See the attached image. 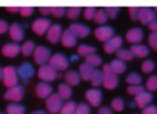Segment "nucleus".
I'll return each mask as SVG.
<instances>
[{
	"label": "nucleus",
	"mask_w": 157,
	"mask_h": 114,
	"mask_svg": "<svg viewBox=\"0 0 157 114\" xmlns=\"http://www.w3.org/2000/svg\"><path fill=\"white\" fill-rule=\"evenodd\" d=\"M19 13H21L22 17H30L35 13V8L29 7V6H22V7H19Z\"/></svg>",
	"instance_id": "45"
},
{
	"label": "nucleus",
	"mask_w": 157,
	"mask_h": 114,
	"mask_svg": "<svg viewBox=\"0 0 157 114\" xmlns=\"http://www.w3.org/2000/svg\"><path fill=\"white\" fill-rule=\"evenodd\" d=\"M81 81V77L78 74V72L76 70H69L65 73V83L71 87H75V85H78Z\"/></svg>",
	"instance_id": "23"
},
{
	"label": "nucleus",
	"mask_w": 157,
	"mask_h": 114,
	"mask_svg": "<svg viewBox=\"0 0 157 114\" xmlns=\"http://www.w3.org/2000/svg\"><path fill=\"white\" fill-rule=\"evenodd\" d=\"M116 55H117V59H121V61H124V62H128V61L134 59L132 52L128 48H120L119 51L116 52Z\"/></svg>",
	"instance_id": "31"
},
{
	"label": "nucleus",
	"mask_w": 157,
	"mask_h": 114,
	"mask_svg": "<svg viewBox=\"0 0 157 114\" xmlns=\"http://www.w3.org/2000/svg\"><path fill=\"white\" fill-rule=\"evenodd\" d=\"M39 11L41 15H48V14H51V7H40Z\"/></svg>",
	"instance_id": "51"
},
{
	"label": "nucleus",
	"mask_w": 157,
	"mask_h": 114,
	"mask_svg": "<svg viewBox=\"0 0 157 114\" xmlns=\"http://www.w3.org/2000/svg\"><path fill=\"white\" fill-rule=\"evenodd\" d=\"M37 76H39V79H40L41 81L51 83V81H54V80H57L58 72L55 70L54 68H51L48 63H47V65H43V66H40V68H39Z\"/></svg>",
	"instance_id": "5"
},
{
	"label": "nucleus",
	"mask_w": 157,
	"mask_h": 114,
	"mask_svg": "<svg viewBox=\"0 0 157 114\" xmlns=\"http://www.w3.org/2000/svg\"><path fill=\"white\" fill-rule=\"evenodd\" d=\"M145 90L149 91V92H153V91H157V74L155 76H150L146 81V85H145Z\"/></svg>",
	"instance_id": "37"
},
{
	"label": "nucleus",
	"mask_w": 157,
	"mask_h": 114,
	"mask_svg": "<svg viewBox=\"0 0 157 114\" xmlns=\"http://www.w3.org/2000/svg\"><path fill=\"white\" fill-rule=\"evenodd\" d=\"M7 11H10V13H19V7L18 6H8Z\"/></svg>",
	"instance_id": "52"
},
{
	"label": "nucleus",
	"mask_w": 157,
	"mask_h": 114,
	"mask_svg": "<svg viewBox=\"0 0 157 114\" xmlns=\"http://www.w3.org/2000/svg\"><path fill=\"white\" fill-rule=\"evenodd\" d=\"M147 26H149V29L152 30V32H157V19L156 21H153L152 24H149Z\"/></svg>",
	"instance_id": "53"
},
{
	"label": "nucleus",
	"mask_w": 157,
	"mask_h": 114,
	"mask_svg": "<svg viewBox=\"0 0 157 114\" xmlns=\"http://www.w3.org/2000/svg\"><path fill=\"white\" fill-rule=\"evenodd\" d=\"M125 81H127L128 85H141V83H142V76H141L139 73H136V72H132V73H130V74L127 76Z\"/></svg>",
	"instance_id": "33"
},
{
	"label": "nucleus",
	"mask_w": 157,
	"mask_h": 114,
	"mask_svg": "<svg viewBox=\"0 0 157 114\" xmlns=\"http://www.w3.org/2000/svg\"><path fill=\"white\" fill-rule=\"evenodd\" d=\"M155 69H156V63H155V61H152V59H146L142 63V72H144V73H152Z\"/></svg>",
	"instance_id": "39"
},
{
	"label": "nucleus",
	"mask_w": 157,
	"mask_h": 114,
	"mask_svg": "<svg viewBox=\"0 0 157 114\" xmlns=\"http://www.w3.org/2000/svg\"><path fill=\"white\" fill-rule=\"evenodd\" d=\"M80 14H81V8L80 7H69V8H66V15H68L69 19H76Z\"/></svg>",
	"instance_id": "40"
},
{
	"label": "nucleus",
	"mask_w": 157,
	"mask_h": 114,
	"mask_svg": "<svg viewBox=\"0 0 157 114\" xmlns=\"http://www.w3.org/2000/svg\"><path fill=\"white\" fill-rule=\"evenodd\" d=\"M124 106H125V103L121 98H114L110 103V109L114 110V112H123V110H124Z\"/></svg>",
	"instance_id": "36"
},
{
	"label": "nucleus",
	"mask_w": 157,
	"mask_h": 114,
	"mask_svg": "<svg viewBox=\"0 0 157 114\" xmlns=\"http://www.w3.org/2000/svg\"><path fill=\"white\" fill-rule=\"evenodd\" d=\"M94 35L99 41L106 43V41H109L114 36V29L112 26H109V25H102V26H98L95 29Z\"/></svg>",
	"instance_id": "10"
},
{
	"label": "nucleus",
	"mask_w": 157,
	"mask_h": 114,
	"mask_svg": "<svg viewBox=\"0 0 157 114\" xmlns=\"http://www.w3.org/2000/svg\"><path fill=\"white\" fill-rule=\"evenodd\" d=\"M62 26H61L59 24H52L51 26H50V29L47 30V40L50 41V43L52 44H57L58 41H61V37H62Z\"/></svg>",
	"instance_id": "13"
},
{
	"label": "nucleus",
	"mask_w": 157,
	"mask_h": 114,
	"mask_svg": "<svg viewBox=\"0 0 157 114\" xmlns=\"http://www.w3.org/2000/svg\"><path fill=\"white\" fill-rule=\"evenodd\" d=\"M8 32H10V37L14 43H18V41L24 40V36H25V32H24V26L18 22H14L13 25L8 26Z\"/></svg>",
	"instance_id": "16"
},
{
	"label": "nucleus",
	"mask_w": 157,
	"mask_h": 114,
	"mask_svg": "<svg viewBox=\"0 0 157 114\" xmlns=\"http://www.w3.org/2000/svg\"><path fill=\"white\" fill-rule=\"evenodd\" d=\"M149 46L157 51V32H152L149 35Z\"/></svg>",
	"instance_id": "46"
},
{
	"label": "nucleus",
	"mask_w": 157,
	"mask_h": 114,
	"mask_svg": "<svg viewBox=\"0 0 157 114\" xmlns=\"http://www.w3.org/2000/svg\"><path fill=\"white\" fill-rule=\"evenodd\" d=\"M152 101H153V94L146 90L142 94L135 96V103H136V106L141 107V109H145L146 106H149V105L152 103Z\"/></svg>",
	"instance_id": "19"
},
{
	"label": "nucleus",
	"mask_w": 157,
	"mask_h": 114,
	"mask_svg": "<svg viewBox=\"0 0 157 114\" xmlns=\"http://www.w3.org/2000/svg\"><path fill=\"white\" fill-rule=\"evenodd\" d=\"M0 114H6V113H0Z\"/></svg>",
	"instance_id": "58"
},
{
	"label": "nucleus",
	"mask_w": 157,
	"mask_h": 114,
	"mask_svg": "<svg viewBox=\"0 0 157 114\" xmlns=\"http://www.w3.org/2000/svg\"><path fill=\"white\" fill-rule=\"evenodd\" d=\"M2 80H3V84L7 88H13L15 85H18L19 77H18V73H17V68H14V66H6V68H3Z\"/></svg>",
	"instance_id": "1"
},
{
	"label": "nucleus",
	"mask_w": 157,
	"mask_h": 114,
	"mask_svg": "<svg viewBox=\"0 0 157 114\" xmlns=\"http://www.w3.org/2000/svg\"><path fill=\"white\" fill-rule=\"evenodd\" d=\"M19 52H21V46L17 43H7L2 48V54L6 58H15Z\"/></svg>",
	"instance_id": "18"
},
{
	"label": "nucleus",
	"mask_w": 157,
	"mask_h": 114,
	"mask_svg": "<svg viewBox=\"0 0 157 114\" xmlns=\"http://www.w3.org/2000/svg\"><path fill=\"white\" fill-rule=\"evenodd\" d=\"M8 32V24L4 19H0V35H4Z\"/></svg>",
	"instance_id": "49"
},
{
	"label": "nucleus",
	"mask_w": 157,
	"mask_h": 114,
	"mask_svg": "<svg viewBox=\"0 0 157 114\" xmlns=\"http://www.w3.org/2000/svg\"><path fill=\"white\" fill-rule=\"evenodd\" d=\"M76 107H77V103L73 101H68L63 103L62 109H61L59 114H76Z\"/></svg>",
	"instance_id": "30"
},
{
	"label": "nucleus",
	"mask_w": 157,
	"mask_h": 114,
	"mask_svg": "<svg viewBox=\"0 0 157 114\" xmlns=\"http://www.w3.org/2000/svg\"><path fill=\"white\" fill-rule=\"evenodd\" d=\"M127 91H128V94H130V95L136 96V95H139V94L144 92L145 87H142V85H128Z\"/></svg>",
	"instance_id": "41"
},
{
	"label": "nucleus",
	"mask_w": 157,
	"mask_h": 114,
	"mask_svg": "<svg viewBox=\"0 0 157 114\" xmlns=\"http://www.w3.org/2000/svg\"><path fill=\"white\" fill-rule=\"evenodd\" d=\"M131 52H132L134 58H145L149 55V47L145 46V44H135V46L131 47Z\"/></svg>",
	"instance_id": "24"
},
{
	"label": "nucleus",
	"mask_w": 157,
	"mask_h": 114,
	"mask_svg": "<svg viewBox=\"0 0 157 114\" xmlns=\"http://www.w3.org/2000/svg\"><path fill=\"white\" fill-rule=\"evenodd\" d=\"M86 63L91 65L92 68H97V66L102 65V58L97 54H91V55H88V57H86Z\"/></svg>",
	"instance_id": "35"
},
{
	"label": "nucleus",
	"mask_w": 157,
	"mask_h": 114,
	"mask_svg": "<svg viewBox=\"0 0 157 114\" xmlns=\"http://www.w3.org/2000/svg\"><path fill=\"white\" fill-rule=\"evenodd\" d=\"M98 114H113V110H112L110 107L103 106V107H101V109L98 110Z\"/></svg>",
	"instance_id": "50"
},
{
	"label": "nucleus",
	"mask_w": 157,
	"mask_h": 114,
	"mask_svg": "<svg viewBox=\"0 0 157 114\" xmlns=\"http://www.w3.org/2000/svg\"><path fill=\"white\" fill-rule=\"evenodd\" d=\"M63 103H65L63 99L58 94H52L51 96H48L46 99V107L50 114H58L61 112V109H62Z\"/></svg>",
	"instance_id": "3"
},
{
	"label": "nucleus",
	"mask_w": 157,
	"mask_h": 114,
	"mask_svg": "<svg viewBox=\"0 0 157 114\" xmlns=\"http://www.w3.org/2000/svg\"><path fill=\"white\" fill-rule=\"evenodd\" d=\"M157 19V14L155 11V8L150 7H139V15H138V21L142 25H149L153 21Z\"/></svg>",
	"instance_id": "7"
},
{
	"label": "nucleus",
	"mask_w": 157,
	"mask_h": 114,
	"mask_svg": "<svg viewBox=\"0 0 157 114\" xmlns=\"http://www.w3.org/2000/svg\"><path fill=\"white\" fill-rule=\"evenodd\" d=\"M105 10V13H106V15H108V18H116L117 17V14H119V11H120V8L119 7H105L103 8Z\"/></svg>",
	"instance_id": "43"
},
{
	"label": "nucleus",
	"mask_w": 157,
	"mask_h": 114,
	"mask_svg": "<svg viewBox=\"0 0 157 114\" xmlns=\"http://www.w3.org/2000/svg\"><path fill=\"white\" fill-rule=\"evenodd\" d=\"M77 52H78V55L86 58L91 54H95V52H97V48L92 46H88V44H81V46L77 47Z\"/></svg>",
	"instance_id": "29"
},
{
	"label": "nucleus",
	"mask_w": 157,
	"mask_h": 114,
	"mask_svg": "<svg viewBox=\"0 0 157 114\" xmlns=\"http://www.w3.org/2000/svg\"><path fill=\"white\" fill-rule=\"evenodd\" d=\"M48 65L51 66V68H54L57 72L66 70V69L69 68V59L63 54L57 52V54L51 55V59H50Z\"/></svg>",
	"instance_id": "6"
},
{
	"label": "nucleus",
	"mask_w": 157,
	"mask_h": 114,
	"mask_svg": "<svg viewBox=\"0 0 157 114\" xmlns=\"http://www.w3.org/2000/svg\"><path fill=\"white\" fill-rule=\"evenodd\" d=\"M51 21L48 18H37L33 21L32 24V30L36 33L37 36H43L47 33V30L51 26Z\"/></svg>",
	"instance_id": "11"
},
{
	"label": "nucleus",
	"mask_w": 157,
	"mask_h": 114,
	"mask_svg": "<svg viewBox=\"0 0 157 114\" xmlns=\"http://www.w3.org/2000/svg\"><path fill=\"white\" fill-rule=\"evenodd\" d=\"M76 114H91V106L87 102H81L76 107Z\"/></svg>",
	"instance_id": "38"
},
{
	"label": "nucleus",
	"mask_w": 157,
	"mask_h": 114,
	"mask_svg": "<svg viewBox=\"0 0 157 114\" xmlns=\"http://www.w3.org/2000/svg\"><path fill=\"white\" fill-rule=\"evenodd\" d=\"M102 73H103V87L109 91L114 90V88L119 85V77H117V74H114L113 72H112L109 65H103Z\"/></svg>",
	"instance_id": "2"
},
{
	"label": "nucleus",
	"mask_w": 157,
	"mask_h": 114,
	"mask_svg": "<svg viewBox=\"0 0 157 114\" xmlns=\"http://www.w3.org/2000/svg\"><path fill=\"white\" fill-rule=\"evenodd\" d=\"M108 15H106V13H105V10L103 8H101V10H98L97 11V14H95V18H94V21H95V24H98L99 26H102V25H105L106 22H108Z\"/></svg>",
	"instance_id": "34"
},
{
	"label": "nucleus",
	"mask_w": 157,
	"mask_h": 114,
	"mask_svg": "<svg viewBox=\"0 0 157 114\" xmlns=\"http://www.w3.org/2000/svg\"><path fill=\"white\" fill-rule=\"evenodd\" d=\"M32 114H48L47 112H44V110H35Z\"/></svg>",
	"instance_id": "54"
},
{
	"label": "nucleus",
	"mask_w": 157,
	"mask_h": 114,
	"mask_svg": "<svg viewBox=\"0 0 157 114\" xmlns=\"http://www.w3.org/2000/svg\"><path fill=\"white\" fill-rule=\"evenodd\" d=\"M128 13H130V18L132 19V21H138L139 7H130L128 8Z\"/></svg>",
	"instance_id": "47"
},
{
	"label": "nucleus",
	"mask_w": 157,
	"mask_h": 114,
	"mask_svg": "<svg viewBox=\"0 0 157 114\" xmlns=\"http://www.w3.org/2000/svg\"><path fill=\"white\" fill-rule=\"evenodd\" d=\"M17 73H18V77L22 80L24 83H28L29 79H32L33 74H35V69L30 65L29 62H24L18 69H17Z\"/></svg>",
	"instance_id": "14"
},
{
	"label": "nucleus",
	"mask_w": 157,
	"mask_h": 114,
	"mask_svg": "<svg viewBox=\"0 0 157 114\" xmlns=\"http://www.w3.org/2000/svg\"><path fill=\"white\" fill-rule=\"evenodd\" d=\"M109 66H110V69H112V72H113L114 74H121V73H124L125 72V69H127V62H124V61H121V59H113L110 63H109Z\"/></svg>",
	"instance_id": "25"
},
{
	"label": "nucleus",
	"mask_w": 157,
	"mask_h": 114,
	"mask_svg": "<svg viewBox=\"0 0 157 114\" xmlns=\"http://www.w3.org/2000/svg\"><path fill=\"white\" fill-rule=\"evenodd\" d=\"M90 81H91V84L94 85V88H98L99 85H102L103 84V73H102V70H98V69H95Z\"/></svg>",
	"instance_id": "28"
},
{
	"label": "nucleus",
	"mask_w": 157,
	"mask_h": 114,
	"mask_svg": "<svg viewBox=\"0 0 157 114\" xmlns=\"http://www.w3.org/2000/svg\"><path fill=\"white\" fill-rule=\"evenodd\" d=\"M0 80H2V68H0Z\"/></svg>",
	"instance_id": "56"
},
{
	"label": "nucleus",
	"mask_w": 157,
	"mask_h": 114,
	"mask_svg": "<svg viewBox=\"0 0 157 114\" xmlns=\"http://www.w3.org/2000/svg\"><path fill=\"white\" fill-rule=\"evenodd\" d=\"M35 92H36V95L41 99H47L48 96H51L52 94H54L52 92V87L50 85V83H44V81L39 83V84L36 85Z\"/></svg>",
	"instance_id": "17"
},
{
	"label": "nucleus",
	"mask_w": 157,
	"mask_h": 114,
	"mask_svg": "<svg viewBox=\"0 0 157 114\" xmlns=\"http://www.w3.org/2000/svg\"><path fill=\"white\" fill-rule=\"evenodd\" d=\"M97 8L95 7H87L84 8V18L88 19V21H91V19L95 18V14H97Z\"/></svg>",
	"instance_id": "42"
},
{
	"label": "nucleus",
	"mask_w": 157,
	"mask_h": 114,
	"mask_svg": "<svg viewBox=\"0 0 157 114\" xmlns=\"http://www.w3.org/2000/svg\"><path fill=\"white\" fill-rule=\"evenodd\" d=\"M6 114H25V107L18 103H10L6 107Z\"/></svg>",
	"instance_id": "32"
},
{
	"label": "nucleus",
	"mask_w": 157,
	"mask_h": 114,
	"mask_svg": "<svg viewBox=\"0 0 157 114\" xmlns=\"http://www.w3.org/2000/svg\"><path fill=\"white\" fill-rule=\"evenodd\" d=\"M125 40L128 43H131L132 46L135 44H141V41L144 40V30L141 28H131L125 35Z\"/></svg>",
	"instance_id": "15"
},
{
	"label": "nucleus",
	"mask_w": 157,
	"mask_h": 114,
	"mask_svg": "<svg viewBox=\"0 0 157 114\" xmlns=\"http://www.w3.org/2000/svg\"><path fill=\"white\" fill-rule=\"evenodd\" d=\"M51 14L57 18H61L66 14V8L65 7H51Z\"/></svg>",
	"instance_id": "44"
},
{
	"label": "nucleus",
	"mask_w": 157,
	"mask_h": 114,
	"mask_svg": "<svg viewBox=\"0 0 157 114\" xmlns=\"http://www.w3.org/2000/svg\"><path fill=\"white\" fill-rule=\"evenodd\" d=\"M87 103L92 107H99L102 103V91L98 88H90L86 92Z\"/></svg>",
	"instance_id": "9"
},
{
	"label": "nucleus",
	"mask_w": 157,
	"mask_h": 114,
	"mask_svg": "<svg viewBox=\"0 0 157 114\" xmlns=\"http://www.w3.org/2000/svg\"><path fill=\"white\" fill-rule=\"evenodd\" d=\"M35 48H36L35 41L28 40L21 46V52H22V55H25V57H29V55H32L33 52H35Z\"/></svg>",
	"instance_id": "27"
},
{
	"label": "nucleus",
	"mask_w": 157,
	"mask_h": 114,
	"mask_svg": "<svg viewBox=\"0 0 157 114\" xmlns=\"http://www.w3.org/2000/svg\"><path fill=\"white\" fill-rule=\"evenodd\" d=\"M128 106H130V107H131V109H134V107H136V103H135V101L130 102V103H128Z\"/></svg>",
	"instance_id": "55"
},
{
	"label": "nucleus",
	"mask_w": 157,
	"mask_h": 114,
	"mask_svg": "<svg viewBox=\"0 0 157 114\" xmlns=\"http://www.w3.org/2000/svg\"><path fill=\"white\" fill-rule=\"evenodd\" d=\"M69 30H71V32L73 33L77 39L78 37L84 39V37H87V36L91 33V29H90L87 25H83V24H72L71 28H69Z\"/></svg>",
	"instance_id": "20"
},
{
	"label": "nucleus",
	"mask_w": 157,
	"mask_h": 114,
	"mask_svg": "<svg viewBox=\"0 0 157 114\" xmlns=\"http://www.w3.org/2000/svg\"><path fill=\"white\" fill-rule=\"evenodd\" d=\"M33 58H35V62L37 65H47L51 59V51H50V48H47L44 46H37L35 48V52H33Z\"/></svg>",
	"instance_id": "4"
},
{
	"label": "nucleus",
	"mask_w": 157,
	"mask_h": 114,
	"mask_svg": "<svg viewBox=\"0 0 157 114\" xmlns=\"http://www.w3.org/2000/svg\"><path fill=\"white\" fill-rule=\"evenodd\" d=\"M142 114H157V106L156 105H149L145 109H142Z\"/></svg>",
	"instance_id": "48"
},
{
	"label": "nucleus",
	"mask_w": 157,
	"mask_h": 114,
	"mask_svg": "<svg viewBox=\"0 0 157 114\" xmlns=\"http://www.w3.org/2000/svg\"><path fill=\"white\" fill-rule=\"evenodd\" d=\"M61 43H62L63 47H68V48H71V47H75L77 44V37L69 29H66V30H63V33H62Z\"/></svg>",
	"instance_id": "21"
},
{
	"label": "nucleus",
	"mask_w": 157,
	"mask_h": 114,
	"mask_svg": "<svg viewBox=\"0 0 157 114\" xmlns=\"http://www.w3.org/2000/svg\"><path fill=\"white\" fill-rule=\"evenodd\" d=\"M123 37L121 36H116L110 39L109 41H106L105 46H103V50H105L106 54H116L120 48H123Z\"/></svg>",
	"instance_id": "12"
},
{
	"label": "nucleus",
	"mask_w": 157,
	"mask_h": 114,
	"mask_svg": "<svg viewBox=\"0 0 157 114\" xmlns=\"http://www.w3.org/2000/svg\"><path fill=\"white\" fill-rule=\"evenodd\" d=\"M58 95H59L63 101H69V99L72 98V95H73V90H72V87L68 85L66 83H62V84H59V87H58Z\"/></svg>",
	"instance_id": "26"
},
{
	"label": "nucleus",
	"mask_w": 157,
	"mask_h": 114,
	"mask_svg": "<svg viewBox=\"0 0 157 114\" xmlns=\"http://www.w3.org/2000/svg\"><path fill=\"white\" fill-rule=\"evenodd\" d=\"M155 11H156V14H157V7H156V8H155Z\"/></svg>",
	"instance_id": "57"
},
{
	"label": "nucleus",
	"mask_w": 157,
	"mask_h": 114,
	"mask_svg": "<svg viewBox=\"0 0 157 114\" xmlns=\"http://www.w3.org/2000/svg\"><path fill=\"white\" fill-rule=\"evenodd\" d=\"M95 68H92L91 65H88V63H81L80 68H78V74H80L81 80H84V81H90L91 80V76L92 73H94Z\"/></svg>",
	"instance_id": "22"
},
{
	"label": "nucleus",
	"mask_w": 157,
	"mask_h": 114,
	"mask_svg": "<svg viewBox=\"0 0 157 114\" xmlns=\"http://www.w3.org/2000/svg\"><path fill=\"white\" fill-rule=\"evenodd\" d=\"M24 95H25V88L22 85H15L13 88H8V91L4 94V99L13 102V103H18L19 101H22Z\"/></svg>",
	"instance_id": "8"
}]
</instances>
